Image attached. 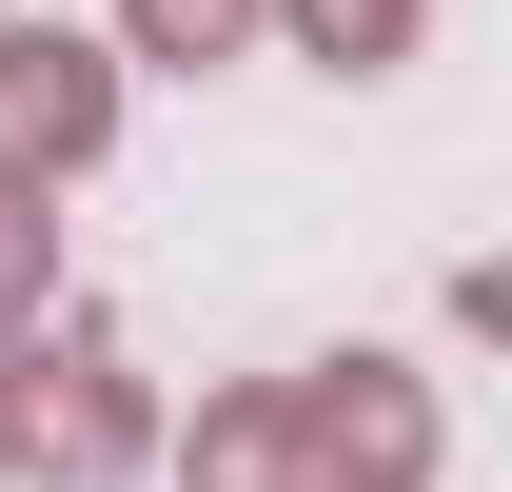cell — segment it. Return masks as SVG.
Instances as JSON below:
<instances>
[{
	"label": "cell",
	"mask_w": 512,
	"mask_h": 492,
	"mask_svg": "<svg viewBox=\"0 0 512 492\" xmlns=\"http://www.w3.org/2000/svg\"><path fill=\"white\" fill-rule=\"evenodd\" d=\"M276 40H296V60H335V79H394L414 40H434V0H276Z\"/></svg>",
	"instance_id": "5"
},
{
	"label": "cell",
	"mask_w": 512,
	"mask_h": 492,
	"mask_svg": "<svg viewBox=\"0 0 512 492\" xmlns=\"http://www.w3.org/2000/svg\"><path fill=\"white\" fill-rule=\"evenodd\" d=\"M256 40H276V0H119V60H178V79L256 60Z\"/></svg>",
	"instance_id": "6"
},
{
	"label": "cell",
	"mask_w": 512,
	"mask_h": 492,
	"mask_svg": "<svg viewBox=\"0 0 512 492\" xmlns=\"http://www.w3.org/2000/svg\"><path fill=\"white\" fill-rule=\"evenodd\" d=\"M296 414V492H434V374L414 355H316L276 374Z\"/></svg>",
	"instance_id": "2"
},
{
	"label": "cell",
	"mask_w": 512,
	"mask_h": 492,
	"mask_svg": "<svg viewBox=\"0 0 512 492\" xmlns=\"http://www.w3.org/2000/svg\"><path fill=\"white\" fill-rule=\"evenodd\" d=\"M138 453H158V394H138L119 335H99L79 296L0 315V473L20 492H119Z\"/></svg>",
	"instance_id": "1"
},
{
	"label": "cell",
	"mask_w": 512,
	"mask_h": 492,
	"mask_svg": "<svg viewBox=\"0 0 512 492\" xmlns=\"http://www.w3.org/2000/svg\"><path fill=\"white\" fill-rule=\"evenodd\" d=\"M178 492H296V414H276V374L197 394V433H178Z\"/></svg>",
	"instance_id": "4"
},
{
	"label": "cell",
	"mask_w": 512,
	"mask_h": 492,
	"mask_svg": "<svg viewBox=\"0 0 512 492\" xmlns=\"http://www.w3.org/2000/svg\"><path fill=\"white\" fill-rule=\"evenodd\" d=\"M40 296H60V217L0 178V315H40Z\"/></svg>",
	"instance_id": "7"
},
{
	"label": "cell",
	"mask_w": 512,
	"mask_h": 492,
	"mask_svg": "<svg viewBox=\"0 0 512 492\" xmlns=\"http://www.w3.org/2000/svg\"><path fill=\"white\" fill-rule=\"evenodd\" d=\"M99 138H119V40H79V20H0V178L60 197V178H99Z\"/></svg>",
	"instance_id": "3"
},
{
	"label": "cell",
	"mask_w": 512,
	"mask_h": 492,
	"mask_svg": "<svg viewBox=\"0 0 512 492\" xmlns=\"http://www.w3.org/2000/svg\"><path fill=\"white\" fill-rule=\"evenodd\" d=\"M0 20H20V0H0Z\"/></svg>",
	"instance_id": "8"
}]
</instances>
